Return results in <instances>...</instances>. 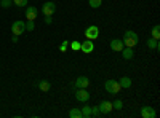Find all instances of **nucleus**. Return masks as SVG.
Here are the masks:
<instances>
[{"label": "nucleus", "mask_w": 160, "mask_h": 118, "mask_svg": "<svg viewBox=\"0 0 160 118\" xmlns=\"http://www.w3.org/2000/svg\"><path fill=\"white\" fill-rule=\"evenodd\" d=\"M123 42L122 40H118V38H114V40L111 42V50L112 51H117V53H120V51L123 50Z\"/></svg>", "instance_id": "f8f14e48"}, {"label": "nucleus", "mask_w": 160, "mask_h": 118, "mask_svg": "<svg viewBox=\"0 0 160 118\" xmlns=\"http://www.w3.org/2000/svg\"><path fill=\"white\" fill-rule=\"evenodd\" d=\"M112 109H115V110H122V109H123V102L120 101V99H115V101L112 102Z\"/></svg>", "instance_id": "aec40b11"}, {"label": "nucleus", "mask_w": 160, "mask_h": 118, "mask_svg": "<svg viewBox=\"0 0 160 118\" xmlns=\"http://www.w3.org/2000/svg\"><path fill=\"white\" fill-rule=\"evenodd\" d=\"M82 116H83V118H88V116H91V107L88 106V104H87L85 107H82Z\"/></svg>", "instance_id": "6ab92c4d"}, {"label": "nucleus", "mask_w": 160, "mask_h": 118, "mask_svg": "<svg viewBox=\"0 0 160 118\" xmlns=\"http://www.w3.org/2000/svg\"><path fill=\"white\" fill-rule=\"evenodd\" d=\"M59 50L62 51V53H64V51H68V45H66V43H62V45L59 46Z\"/></svg>", "instance_id": "bb28decb"}, {"label": "nucleus", "mask_w": 160, "mask_h": 118, "mask_svg": "<svg viewBox=\"0 0 160 118\" xmlns=\"http://www.w3.org/2000/svg\"><path fill=\"white\" fill-rule=\"evenodd\" d=\"M69 45H71V48L74 51H78L80 50V42H69Z\"/></svg>", "instance_id": "b1692460"}, {"label": "nucleus", "mask_w": 160, "mask_h": 118, "mask_svg": "<svg viewBox=\"0 0 160 118\" xmlns=\"http://www.w3.org/2000/svg\"><path fill=\"white\" fill-rule=\"evenodd\" d=\"M99 115H101V112H99L98 106L96 107H91V116H99Z\"/></svg>", "instance_id": "393cba45"}, {"label": "nucleus", "mask_w": 160, "mask_h": 118, "mask_svg": "<svg viewBox=\"0 0 160 118\" xmlns=\"http://www.w3.org/2000/svg\"><path fill=\"white\" fill-rule=\"evenodd\" d=\"M93 50H95V43H93V40H87L83 43H80V51H83V53H93Z\"/></svg>", "instance_id": "6e6552de"}, {"label": "nucleus", "mask_w": 160, "mask_h": 118, "mask_svg": "<svg viewBox=\"0 0 160 118\" xmlns=\"http://www.w3.org/2000/svg\"><path fill=\"white\" fill-rule=\"evenodd\" d=\"M155 115H157V112L152 107H149V106L141 107V116L142 118H155Z\"/></svg>", "instance_id": "1a4fd4ad"}, {"label": "nucleus", "mask_w": 160, "mask_h": 118, "mask_svg": "<svg viewBox=\"0 0 160 118\" xmlns=\"http://www.w3.org/2000/svg\"><path fill=\"white\" fill-rule=\"evenodd\" d=\"M35 29V21H28L26 22V31H34Z\"/></svg>", "instance_id": "4be33fe9"}, {"label": "nucleus", "mask_w": 160, "mask_h": 118, "mask_svg": "<svg viewBox=\"0 0 160 118\" xmlns=\"http://www.w3.org/2000/svg\"><path fill=\"white\" fill-rule=\"evenodd\" d=\"M118 83H120V86H122V88H130L131 86V78L130 77H122L118 80Z\"/></svg>", "instance_id": "2eb2a0df"}, {"label": "nucleus", "mask_w": 160, "mask_h": 118, "mask_svg": "<svg viewBox=\"0 0 160 118\" xmlns=\"http://www.w3.org/2000/svg\"><path fill=\"white\" fill-rule=\"evenodd\" d=\"M98 109H99L101 115L111 113V112H112V102H109V101H101L99 106H98Z\"/></svg>", "instance_id": "0eeeda50"}, {"label": "nucleus", "mask_w": 160, "mask_h": 118, "mask_svg": "<svg viewBox=\"0 0 160 118\" xmlns=\"http://www.w3.org/2000/svg\"><path fill=\"white\" fill-rule=\"evenodd\" d=\"M75 99H77L78 102L87 104V102L90 101V93L87 91V88H78V89L75 91Z\"/></svg>", "instance_id": "7ed1b4c3"}, {"label": "nucleus", "mask_w": 160, "mask_h": 118, "mask_svg": "<svg viewBox=\"0 0 160 118\" xmlns=\"http://www.w3.org/2000/svg\"><path fill=\"white\" fill-rule=\"evenodd\" d=\"M101 3H102V0H88V5L91 8H99Z\"/></svg>", "instance_id": "412c9836"}, {"label": "nucleus", "mask_w": 160, "mask_h": 118, "mask_svg": "<svg viewBox=\"0 0 160 118\" xmlns=\"http://www.w3.org/2000/svg\"><path fill=\"white\" fill-rule=\"evenodd\" d=\"M13 5H16V7H26V5H28V0H13Z\"/></svg>", "instance_id": "5701e85b"}, {"label": "nucleus", "mask_w": 160, "mask_h": 118, "mask_svg": "<svg viewBox=\"0 0 160 118\" xmlns=\"http://www.w3.org/2000/svg\"><path fill=\"white\" fill-rule=\"evenodd\" d=\"M85 37L88 38V40H96V38L99 37V27L98 26H90V27H87Z\"/></svg>", "instance_id": "20e7f679"}, {"label": "nucleus", "mask_w": 160, "mask_h": 118, "mask_svg": "<svg viewBox=\"0 0 160 118\" xmlns=\"http://www.w3.org/2000/svg\"><path fill=\"white\" fill-rule=\"evenodd\" d=\"M104 89L108 91L109 94H118L120 89H122V86H120V83L117 80H108L104 83Z\"/></svg>", "instance_id": "f03ea898"}, {"label": "nucleus", "mask_w": 160, "mask_h": 118, "mask_svg": "<svg viewBox=\"0 0 160 118\" xmlns=\"http://www.w3.org/2000/svg\"><path fill=\"white\" fill-rule=\"evenodd\" d=\"M37 86H38V89H40V91H50L51 83H50L48 80H40V82L37 83Z\"/></svg>", "instance_id": "4468645a"}, {"label": "nucleus", "mask_w": 160, "mask_h": 118, "mask_svg": "<svg viewBox=\"0 0 160 118\" xmlns=\"http://www.w3.org/2000/svg\"><path fill=\"white\" fill-rule=\"evenodd\" d=\"M148 46H149L151 50H158L160 45H158V40H155V38L151 37V38H148Z\"/></svg>", "instance_id": "dca6fc26"}, {"label": "nucleus", "mask_w": 160, "mask_h": 118, "mask_svg": "<svg viewBox=\"0 0 160 118\" xmlns=\"http://www.w3.org/2000/svg\"><path fill=\"white\" fill-rule=\"evenodd\" d=\"M55 11H56V5H55V2H47V3H43V7H42V13H43L45 16H51Z\"/></svg>", "instance_id": "423d86ee"}, {"label": "nucleus", "mask_w": 160, "mask_h": 118, "mask_svg": "<svg viewBox=\"0 0 160 118\" xmlns=\"http://www.w3.org/2000/svg\"><path fill=\"white\" fill-rule=\"evenodd\" d=\"M122 53V56L125 58V59H133V56H135V53H133V48H130V46H123V50L120 51Z\"/></svg>", "instance_id": "ddd939ff"}, {"label": "nucleus", "mask_w": 160, "mask_h": 118, "mask_svg": "<svg viewBox=\"0 0 160 118\" xmlns=\"http://www.w3.org/2000/svg\"><path fill=\"white\" fill-rule=\"evenodd\" d=\"M152 38H155V40H158L160 38V26L155 24L154 27H152Z\"/></svg>", "instance_id": "a211bd4d"}, {"label": "nucleus", "mask_w": 160, "mask_h": 118, "mask_svg": "<svg viewBox=\"0 0 160 118\" xmlns=\"http://www.w3.org/2000/svg\"><path fill=\"white\" fill-rule=\"evenodd\" d=\"M69 116H71V118H83V116H82V110H80V109H75V107L69 112Z\"/></svg>", "instance_id": "f3484780"}, {"label": "nucleus", "mask_w": 160, "mask_h": 118, "mask_svg": "<svg viewBox=\"0 0 160 118\" xmlns=\"http://www.w3.org/2000/svg\"><path fill=\"white\" fill-rule=\"evenodd\" d=\"M123 45L125 46H130V48H133V46H136L138 45V42H139V37H138V34L136 32H133V31H127L125 32V35H123Z\"/></svg>", "instance_id": "f257e3e1"}, {"label": "nucleus", "mask_w": 160, "mask_h": 118, "mask_svg": "<svg viewBox=\"0 0 160 118\" xmlns=\"http://www.w3.org/2000/svg\"><path fill=\"white\" fill-rule=\"evenodd\" d=\"M51 16H45V24H51Z\"/></svg>", "instance_id": "cd10ccee"}, {"label": "nucleus", "mask_w": 160, "mask_h": 118, "mask_svg": "<svg viewBox=\"0 0 160 118\" xmlns=\"http://www.w3.org/2000/svg\"><path fill=\"white\" fill-rule=\"evenodd\" d=\"M90 85V80H88V77H78L77 80L74 82V88L78 89V88H88Z\"/></svg>", "instance_id": "9d476101"}, {"label": "nucleus", "mask_w": 160, "mask_h": 118, "mask_svg": "<svg viewBox=\"0 0 160 118\" xmlns=\"http://www.w3.org/2000/svg\"><path fill=\"white\" fill-rule=\"evenodd\" d=\"M0 5H2V8H8L11 5V0H0Z\"/></svg>", "instance_id": "a878e982"}, {"label": "nucleus", "mask_w": 160, "mask_h": 118, "mask_svg": "<svg viewBox=\"0 0 160 118\" xmlns=\"http://www.w3.org/2000/svg\"><path fill=\"white\" fill-rule=\"evenodd\" d=\"M11 40H13V43H16V42H18V35H13Z\"/></svg>", "instance_id": "c85d7f7f"}, {"label": "nucleus", "mask_w": 160, "mask_h": 118, "mask_svg": "<svg viewBox=\"0 0 160 118\" xmlns=\"http://www.w3.org/2000/svg\"><path fill=\"white\" fill-rule=\"evenodd\" d=\"M37 15H38V11H37L35 7H28L26 8V18H28V21H35Z\"/></svg>", "instance_id": "9b49d317"}, {"label": "nucleus", "mask_w": 160, "mask_h": 118, "mask_svg": "<svg viewBox=\"0 0 160 118\" xmlns=\"http://www.w3.org/2000/svg\"><path fill=\"white\" fill-rule=\"evenodd\" d=\"M26 31V22H22V21H15L11 24V32H13V35H21L22 32Z\"/></svg>", "instance_id": "39448f33"}]
</instances>
